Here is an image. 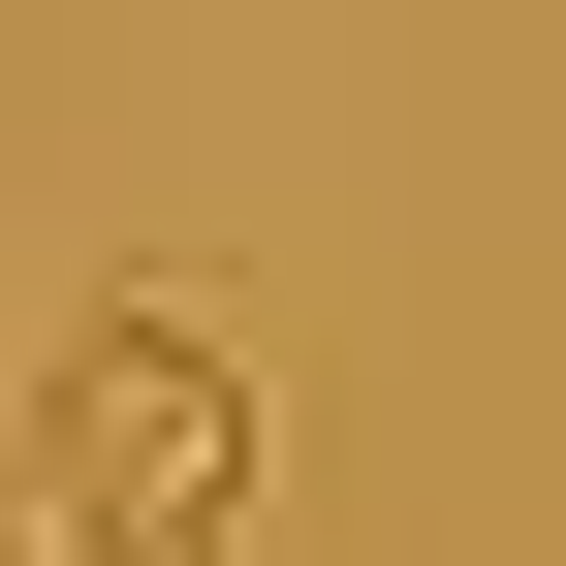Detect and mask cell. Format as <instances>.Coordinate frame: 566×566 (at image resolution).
<instances>
[{
	"label": "cell",
	"instance_id": "cell-1",
	"mask_svg": "<svg viewBox=\"0 0 566 566\" xmlns=\"http://www.w3.org/2000/svg\"><path fill=\"white\" fill-rule=\"evenodd\" d=\"M252 441H283L252 346L158 283V315H95V346L32 378V535H252Z\"/></svg>",
	"mask_w": 566,
	"mask_h": 566
},
{
	"label": "cell",
	"instance_id": "cell-2",
	"mask_svg": "<svg viewBox=\"0 0 566 566\" xmlns=\"http://www.w3.org/2000/svg\"><path fill=\"white\" fill-rule=\"evenodd\" d=\"M32 566H252V535H32Z\"/></svg>",
	"mask_w": 566,
	"mask_h": 566
}]
</instances>
